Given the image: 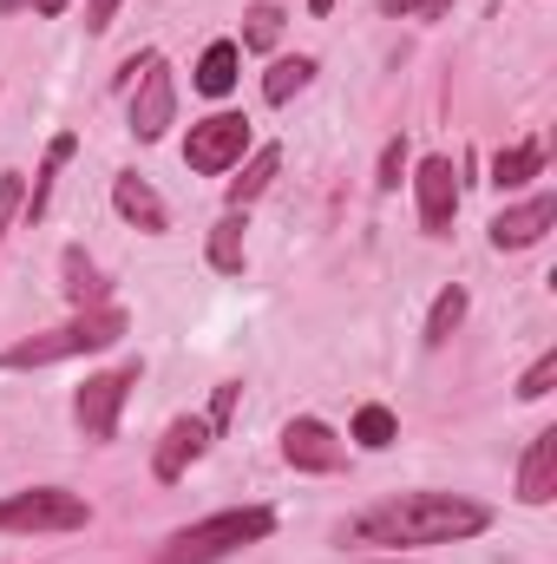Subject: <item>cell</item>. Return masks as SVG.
Returning <instances> with one entry per match:
<instances>
[{
  "instance_id": "cell-18",
  "label": "cell",
  "mask_w": 557,
  "mask_h": 564,
  "mask_svg": "<svg viewBox=\"0 0 557 564\" xmlns=\"http://www.w3.org/2000/svg\"><path fill=\"white\" fill-rule=\"evenodd\" d=\"M210 270L217 276H243V210L217 217V230H210Z\"/></svg>"
},
{
  "instance_id": "cell-17",
  "label": "cell",
  "mask_w": 557,
  "mask_h": 564,
  "mask_svg": "<svg viewBox=\"0 0 557 564\" xmlns=\"http://www.w3.org/2000/svg\"><path fill=\"white\" fill-rule=\"evenodd\" d=\"M282 171V151L276 144H256L250 151V164H243V177H230V210H243V204H256L263 191H270V177Z\"/></svg>"
},
{
  "instance_id": "cell-13",
  "label": "cell",
  "mask_w": 557,
  "mask_h": 564,
  "mask_svg": "<svg viewBox=\"0 0 557 564\" xmlns=\"http://www.w3.org/2000/svg\"><path fill=\"white\" fill-rule=\"evenodd\" d=\"M518 499L525 506H551L557 499V426H545L525 446V459H518Z\"/></svg>"
},
{
  "instance_id": "cell-4",
  "label": "cell",
  "mask_w": 557,
  "mask_h": 564,
  "mask_svg": "<svg viewBox=\"0 0 557 564\" xmlns=\"http://www.w3.org/2000/svg\"><path fill=\"white\" fill-rule=\"evenodd\" d=\"M86 519L92 506L66 486H33V492L0 499V532H79Z\"/></svg>"
},
{
  "instance_id": "cell-24",
  "label": "cell",
  "mask_w": 557,
  "mask_h": 564,
  "mask_svg": "<svg viewBox=\"0 0 557 564\" xmlns=\"http://www.w3.org/2000/svg\"><path fill=\"white\" fill-rule=\"evenodd\" d=\"M26 210V177L20 171H0V243H7V224Z\"/></svg>"
},
{
  "instance_id": "cell-21",
  "label": "cell",
  "mask_w": 557,
  "mask_h": 564,
  "mask_svg": "<svg viewBox=\"0 0 557 564\" xmlns=\"http://www.w3.org/2000/svg\"><path fill=\"white\" fill-rule=\"evenodd\" d=\"M73 151H79V139H73V132H59V139L46 144V164H40V177H33V197H26V210H33V217H46V197H53V177H59V164H66Z\"/></svg>"
},
{
  "instance_id": "cell-30",
  "label": "cell",
  "mask_w": 557,
  "mask_h": 564,
  "mask_svg": "<svg viewBox=\"0 0 557 564\" xmlns=\"http://www.w3.org/2000/svg\"><path fill=\"white\" fill-rule=\"evenodd\" d=\"M407 7H414L419 20H439V13H446V7H452V0H407Z\"/></svg>"
},
{
  "instance_id": "cell-15",
  "label": "cell",
  "mask_w": 557,
  "mask_h": 564,
  "mask_svg": "<svg viewBox=\"0 0 557 564\" xmlns=\"http://www.w3.org/2000/svg\"><path fill=\"white\" fill-rule=\"evenodd\" d=\"M59 270H66L59 289H66V302H73L79 315H86V308H106V276L92 270V257H86V250H66V257H59Z\"/></svg>"
},
{
  "instance_id": "cell-14",
  "label": "cell",
  "mask_w": 557,
  "mask_h": 564,
  "mask_svg": "<svg viewBox=\"0 0 557 564\" xmlns=\"http://www.w3.org/2000/svg\"><path fill=\"white\" fill-rule=\"evenodd\" d=\"M237 66H243V46H237V40L204 46V59H197V93H204V99H223V93L237 86Z\"/></svg>"
},
{
  "instance_id": "cell-26",
  "label": "cell",
  "mask_w": 557,
  "mask_h": 564,
  "mask_svg": "<svg viewBox=\"0 0 557 564\" xmlns=\"http://www.w3.org/2000/svg\"><path fill=\"white\" fill-rule=\"evenodd\" d=\"M401 177H407V139H394L381 151V177H374V184H381V191H401Z\"/></svg>"
},
{
  "instance_id": "cell-20",
  "label": "cell",
  "mask_w": 557,
  "mask_h": 564,
  "mask_svg": "<svg viewBox=\"0 0 557 564\" xmlns=\"http://www.w3.org/2000/svg\"><path fill=\"white\" fill-rule=\"evenodd\" d=\"M308 79H315V59H308V53L276 59V66H270V79H263V99H270V106H288V99H295Z\"/></svg>"
},
{
  "instance_id": "cell-23",
  "label": "cell",
  "mask_w": 557,
  "mask_h": 564,
  "mask_svg": "<svg viewBox=\"0 0 557 564\" xmlns=\"http://www.w3.org/2000/svg\"><path fill=\"white\" fill-rule=\"evenodd\" d=\"M354 440H361L368 453H387V446L401 440V421H394V414H387L381 401H368V408L354 414Z\"/></svg>"
},
{
  "instance_id": "cell-11",
  "label": "cell",
  "mask_w": 557,
  "mask_h": 564,
  "mask_svg": "<svg viewBox=\"0 0 557 564\" xmlns=\"http://www.w3.org/2000/svg\"><path fill=\"white\" fill-rule=\"evenodd\" d=\"M557 224V197H525V204H505L499 217H492V250H532L545 230Z\"/></svg>"
},
{
  "instance_id": "cell-12",
  "label": "cell",
  "mask_w": 557,
  "mask_h": 564,
  "mask_svg": "<svg viewBox=\"0 0 557 564\" xmlns=\"http://www.w3.org/2000/svg\"><path fill=\"white\" fill-rule=\"evenodd\" d=\"M112 210H119L125 224H139L144 237H164V230H171V210H164V197L144 184L139 171H119V177H112Z\"/></svg>"
},
{
  "instance_id": "cell-28",
  "label": "cell",
  "mask_w": 557,
  "mask_h": 564,
  "mask_svg": "<svg viewBox=\"0 0 557 564\" xmlns=\"http://www.w3.org/2000/svg\"><path fill=\"white\" fill-rule=\"evenodd\" d=\"M119 7H125V0H86V33H106V26L119 20Z\"/></svg>"
},
{
  "instance_id": "cell-6",
  "label": "cell",
  "mask_w": 557,
  "mask_h": 564,
  "mask_svg": "<svg viewBox=\"0 0 557 564\" xmlns=\"http://www.w3.org/2000/svg\"><path fill=\"white\" fill-rule=\"evenodd\" d=\"M243 151H250V119H243V112H210V119L190 126L184 164H190L197 177H223L230 164H243Z\"/></svg>"
},
{
  "instance_id": "cell-8",
  "label": "cell",
  "mask_w": 557,
  "mask_h": 564,
  "mask_svg": "<svg viewBox=\"0 0 557 564\" xmlns=\"http://www.w3.org/2000/svg\"><path fill=\"white\" fill-rule=\"evenodd\" d=\"M171 119H177V79H171V66L151 53L139 73V93H132V139L151 144L171 132Z\"/></svg>"
},
{
  "instance_id": "cell-22",
  "label": "cell",
  "mask_w": 557,
  "mask_h": 564,
  "mask_svg": "<svg viewBox=\"0 0 557 564\" xmlns=\"http://www.w3.org/2000/svg\"><path fill=\"white\" fill-rule=\"evenodd\" d=\"M282 20H288V13H282L276 0H256V7L243 13V46H250V53H270L282 40Z\"/></svg>"
},
{
  "instance_id": "cell-19",
  "label": "cell",
  "mask_w": 557,
  "mask_h": 564,
  "mask_svg": "<svg viewBox=\"0 0 557 564\" xmlns=\"http://www.w3.org/2000/svg\"><path fill=\"white\" fill-rule=\"evenodd\" d=\"M459 322H466V289L452 282V289H439V302H433V315H426V348H446V341L459 335Z\"/></svg>"
},
{
  "instance_id": "cell-9",
  "label": "cell",
  "mask_w": 557,
  "mask_h": 564,
  "mask_svg": "<svg viewBox=\"0 0 557 564\" xmlns=\"http://www.w3.org/2000/svg\"><path fill=\"white\" fill-rule=\"evenodd\" d=\"M210 421L204 414H177V421L164 426V440H157V453H151V473H157V486H177L204 453H210Z\"/></svg>"
},
{
  "instance_id": "cell-16",
  "label": "cell",
  "mask_w": 557,
  "mask_h": 564,
  "mask_svg": "<svg viewBox=\"0 0 557 564\" xmlns=\"http://www.w3.org/2000/svg\"><path fill=\"white\" fill-rule=\"evenodd\" d=\"M538 171H545V144L538 139H525V144H512V151L492 158V184H499V191H525Z\"/></svg>"
},
{
  "instance_id": "cell-7",
  "label": "cell",
  "mask_w": 557,
  "mask_h": 564,
  "mask_svg": "<svg viewBox=\"0 0 557 564\" xmlns=\"http://www.w3.org/2000/svg\"><path fill=\"white\" fill-rule=\"evenodd\" d=\"M414 197H419V230L426 237H446L452 217H459V171H452L446 151H433V158L414 164Z\"/></svg>"
},
{
  "instance_id": "cell-29",
  "label": "cell",
  "mask_w": 557,
  "mask_h": 564,
  "mask_svg": "<svg viewBox=\"0 0 557 564\" xmlns=\"http://www.w3.org/2000/svg\"><path fill=\"white\" fill-rule=\"evenodd\" d=\"M0 7H20V0H0ZM26 7H33V13H40V20H59V13H66V7H73V0H26Z\"/></svg>"
},
{
  "instance_id": "cell-31",
  "label": "cell",
  "mask_w": 557,
  "mask_h": 564,
  "mask_svg": "<svg viewBox=\"0 0 557 564\" xmlns=\"http://www.w3.org/2000/svg\"><path fill=\"white\" fill-rule=\"evenodd\" d=\"M328 7H335V0H308V13H328Z\"/></svg>"
},
{
  "instance_id": "cell-1",
  "label": "cell",
  "mask_w": 557,
  "mask_h": 564,
  "mask_svg": "<svg viewBox=\"0 0 557 564\" xmlns=\"http://www.w3.org/2000/svg\"><path fill=\"white\" fill-rule=\"evenodd\" d=\"M492 525V512L466 492H401L387 506H368L341 525V545H368V552H414V545H459L479 539Z\"/></svg>"
},
{
  "instance_id": "cell-25",
  "label": "cell",
  "mask_w": 557,
  "mask_h": 564,
  "mask_svg": "<svg viewBox=\"0 0 557 564\" xmlns=\"http://www.w3.org/2000/svg\"><path fill=\"white\" fill-rule=\"evenodd\" d=\"M557 381V355H538L532 368H525V381H518V401H545Z\"/></svg>"
},
{
  "instance_id": "cell-27",
  "label": "cell",
  "mask_w": 557,
  "mask_h": 564,
  "mask_svg": "<svg viewBox=\"0 0 557 564\" xmlns=\"http://www.w3.org/2000/svg\"><path fill=\"white\" fill-rule=\"evenodd\" d=\"M237 394H243V381H223V388H217V401H210V433H223V426H230V414H237Z\"/></svg>"
},
{
  "instance_id": "cell-2",
  "label": "cell",
  "mask_w": 557,
  "mask_h": 564,
  "mask_svg": "<svg viewBox=\"0 0 557 564\" xmlns=\"http://www.w3.org/2000/svg\"><path fill=\"white\" fill-rule=\"evenodd\" d=\"M276 532V512L270 506H237V512H210V519H197V525H184L164 552L151 564H223L230 552H243V545H263Z\"/></svg>"
},
{
  "instance_id": "cell-5",
  "label": "cell",
  "mask_w": 557,
  "mask_h": 564,
  "mask_svg": "<svg viewBox=\"0 0 557 564\" xmlns=\"http://www.w3.org/2000/svg\"><path fill=\"white\" fill-rule=\"evenodd\" d=\"M139 361H125V368H112V375H92L79 394H73V421L79 433L92 440V446H106V440H119V414H125V394L139 388Z\"/></svg>"
},
{
  "instance_id": "cell-10",
  "label": "cell",
  "mask_w": 557,
  "mask_h": 564,
  "mask_svg": "<svg viewBox=\"0 0 557 564\" xmlns=\"http://www.w3.org/2000/svg\"><path fill=\"white\" fill-rule=\"evenodd\" d=\"M282 459H288L295 473H335V466H341V440H335L328 421L295 414V421L282 426Z\"/></svg>"
},
{
  "instance_id": "cell-3",
  "label": "cell",
  "mask_w": 557,
  "mask_h": 564,
  "mask_svg": "<svg viewBox=\"0 0 557 564\" xmlns=\"http://www.w3.org/2000/svg\"><path fill=\"white\" fill-rule=\"evenodd\" d=\"M125 328H132V315L106 302V308L73 315L66 328H46V335H26V341L0 348V368H53V361H73V355H99V348H112Z\"/></svg>"
}]
</instances>
